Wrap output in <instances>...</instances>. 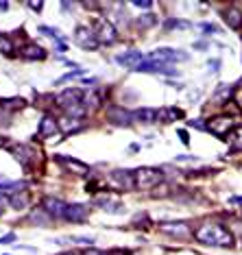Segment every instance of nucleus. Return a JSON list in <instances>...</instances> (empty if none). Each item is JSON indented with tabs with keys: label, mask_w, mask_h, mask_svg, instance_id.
Here are the masks:
<instances>
[{
	"label": "nucleus",
	"mask_w": 242,
	"mask_h": 255,
	"mask_svg": "<svg viewBox=\"0 0 242 255\" xmlns=\"http://www.w3.org/2000/svg\"><path fill=\"white\" fill-rule=\"evenodd\" d=\"M92 31H94L98 44H114L118 40L116 26H114L109 20H105V18H96L94 20V29H92Z\"/></svg>",
	"instance_id": "obj_6"
},
{
	"label": "nucleus",
	"mask_w": 242,
	"mask_h": 255,
	"mask_svg": "<svg viewBox=\"0 0 242 255\" xmlns=\"http://www.w3.org/2000/svg\"><path fill=\"white\" fill-rule=\"evenodd\" d=\"M74 42L79 44L83 51H96V48H98V40H96L94 31L87 29V26H76V31H74Z\"/></svg>",
	"instance_id": "obj_9"
},
{
	"label": "nucleus",
	"mask_w": 242,
	"mask_h": 255,
	"mask_svg": "<svg viewBox=\"0 0 242 255\" xmlns=\"http://www.w3.org/2000/svg\"><path fill=\"white\" fill-rule=\"evenodd\" d=\"M236 94V87L234 85H218V90L214 92L212 96V105H216V107H223V105H227V101Z\"/></svg>",
	"instance_id": "obj_19"
},
{
	"label": "nucleus",
	"mask_w": 242,
	"mask_h": 255,
	"mask_svg": "<svg viewBox=\"0 0 242 255\" xmlns=\"http://www.w3.org/2000/svg\"><path fill=\"white\" fill-rule=\"evenodd\" d=\"M83 129V125H81L79 118H70V116H63V118H59V131L63 133H76Z\"/></svg>",
	"instance_id": "obj_24"
},
{
	"label": "nucleus",
	"mask_w": 242,
	"mask_h": 255,
	"mask_svg": "<svg viewBox=\"0 0 242 255\" xmlns=\"http://www.w3.org/2000/svg\"><path fill=\"white\" fill-rule=\"evenodd\" d=\"M135 72H157V74H166V76H177L179 70L173 68L170 64H162V62H155V59H148V62H140L133 68Z\"/></svg>",
	"instance_id": "obj_7"
},
{
	"label": "nucleus",
	"mask_w": 242,
	"mask_h": 255,
	"mask_svg": "<svg viewBox=\"0 0 242 255\" xmlns=\"http://www.w3.org/2000/svg\"><path fill=\"white\" fill-rule=\"evenodd\" d=\"M157 229L162 231V234H168V236H173V238H179V240H185V238H190L192 236V229H190V225L188 223H162V225H157Z\"/></svg>",
	"instance_id": "obj_10"
},
{
	"label": "nucleus",
	"mask_w": 242,
	"mask_h": 255,
	"mask_svg": "<svg viewBox=\"0 0 242 255\" xmlns=\"http://www.w3.org/2000/svg\"><path fill=\"white\" fill-rule=\"evenodd\" d=\"M133 120H137V123H144V125L157 123V109H151V107L137 109V112H133Z\"/></svg>",
	"instance_id": "obj_25"
},
{
	"label": "nucleus",
	"mask_w": 242,
	"mask_h": 255,
	"mask_svg": "<svg viewBox=\"0 0 242 255\" xmlns=\"http://www.w3.org/2000/svg\"><path fill=\"white\" fill-rule=\"evenodd\" d=\"M13 51H15L13 42H11L7 35H2V33H0V53H2V55H13Z\"/></svg>",
	"instance_id": "obj_29"
},
{
	"label": "nucleus",
	"mask_w": 242,
	"mask_h": 255,
	"mask_svg": "<svg viewBox=\"0 0 242 255\" xmlns=\"http://www.w3.org/2000/svg\"><path fill=\"white\" fill-rule=\"evenodd\" d=\"M55 162L61 164L65 170H70V173L74 175H87L90 173V166L79 162V159H72V157H65V155H55Z\"/></svg>",
	"instance_id": "obj_14"
},
{
	"label": "nucleus",
	"mask_w": 242,
	"mask_h": 255,
	"mask_svg": "<svg viewBox=\"0 0 242 255\" xmlns=\"http://www.w3.org/2000/svg\"><path fill=\"white\" fill-rule=\"evenodd\" d=\"M81 74H83V68H76V70H72V72H68V74H63L61 79L57 81V85H61V83L70 81V79H74V76H81Z\"/></svg>",
	"instance_id": "obj_33"
},
{
	"label": "nucleus",
	"mask_w": 242,
	"mask_h": 255,
	"mask_svg": "<svg viewBox=\"0 0 242 255\" xmlns=\"http://www.w3.org/2000/svg\"><path fill=\"white\" fill-rule=\"evenodd\" d=\"M232 151H242V133H236L232 137Z\"/></svg>",
	"instance_id": "obj_34"
},
{
	"label": "nucleus",
	"mask_w": 242,
	"mask_h": 255,
	"mask_svg": "<svg viewBox=\"0 0 242 255\" xmlns=\"http://www.w3.org/2000/svg\"><path fill=\"white\" fill-rule=\"evenodd\" d=\"M29 201H31V198H29V192H26V190H20V192H15V194H11V196H9V205L13 209H18V212H20V209L29 207Z\"/></svg>",
	"instance_id": "obj_23"
},
{
	"label": "nucleus",
	"mask_w": 242,
	"mask_h": 255,
	"mask_svg": "<svg viewBox=\"0 0 242 255\" xmlns=\"http://www.w3.org/2000/svg\"><path fill=\"white\" fill-rule=\"evenodd\" d=\"M103 209H105L107 214H122V212H124V205H122V203H109V205H105Z\"/></svg>",
	"instance_id": "obj_32"
},
{
	"label": "nucleus",
	"mask_w": 242,
	"mask_h": 255,
	"mask_svg": "<svg viewBox=\"0 0 242 255\" xmlns=\"http://www.w3.org/2000/svg\"><path fill=\"white\" fill-rule=\"evenodd\" d=\"M9 9V2H0V11H7Z\"/></svg>",
	"instance_id": "obj_49"
},
{
	"label": "nucleus",
	"mask_w": 242,
	"mask_h": 255,
	"mask_svg": "<svg viewBox=\"0 0 242 255\" xmlns=\"http://www.w3.org/2000/svg\"><path fill=\"white\" fill-rule=\"evenodd\" d=\"M151 59L162 62V64H175V62H188L190 55L183 51H175V48H157V51L151 55Z\"/></svg>",
	"instance_id": "obj_8"
},
{
	"label": "nucleus",
	"mask_w": 242,
	"mask_h": 255,
	"mask_svg": "<svg viewBox=\"0 0 242 255\" xmlns=\"http://www.w3.org/2000/svg\"><path fill=\"white\" fill-rule=\"evenodd\" d=\"M107 120L116 127H129L133 123V114H129L120 105H112V107H107Z\"/></svg>",
	"instance_id": "obj_12"
},
{
	"label": "nucleus",
	"mask_w": 242,
	"mask_h": 255,
	"mask_svg": "<svg viewBox=\"0 0 242 255\" xmlns=\"http://www.w3.org/2000/svg\"><path fill=\"white\" fill-rule=\"evenodd\" d=\"M40 33L42 35H48V37H55V40H61V35H59V31L55 29V26H40Z\"/></svg>",
	"instance_id": "obj_31"
},
{
	"label": "nucleus",
	"mask_w": 242,
	"mask_h": 255,
	"mask_svg": "<svg viewBox=\"0 0 242 255\" xmlns=\"http://www.w3.org/2000/svg\"><path fill=\"white\" fill-rule=\"evenodd\" d=\"M83 90H79V87H70V90H63L61 94H57V105L63 109L65 114L70 116V118H83L87 114L85 107H83Z\"/></svg>",
	"instance_id": "obj_2"
},
{
	"label": "nucleus",
	"mask_w": 242,
	"mask_h": 255,
	"mask_svg": "<svg viewBox=\"0 0 242 255\" xmlns=\"http://www.w3.org/2000/svg\"><path fill=\"white\" fill-rule=\"evenodd\" d=\"M35 155H37V151L31 146V144H18V146L13 148V157L18 159L24 168H29V166L35 162Z\"/></svg>",
	"instance_id": "obj_15"
},
{
	"label": "nucleus",
	"mask_w": 242,
	"mask_h": 255,
	"mask_svg": "<svg viewBox=\"0 0 242 255\" xmlns=\"http://www.w3.org/2000/svg\"><path fill=\"white\" fill-rule=\"evenodd\" d=\"M0 146H9V140H7V137L0 135Z\"/></svg>",
	"instance_id": "obj_47"
},
{
	"label": "nucleus",
	"mask_w": 242,
	"mask_h": 255,
	"mask_svg": "<svg viewBox=\"0 0 242 255\" xmlns=\"http://www.w3.org/2000/svg\"><path fill=\"white\" fill-rule=\"evenodd\" d=\"M188 125H190V127H194V129L207 131V127H205V123H201V120H188Z\"/></svg>",
	"instance_id": "obj_37"
},
{
	"label": "nucleus",
	"mask_w": 242,
	"mask_h": 255,
	"mask_svg": "<svg viewBox=\"0 0 242 255\" xmlns=\"http://www.w3.org/2000/svg\"><path fill=\"white\" fill-rule=\"evenodd\" d=\"M105 184L116 192H122V190H135V184H133V170H112L107 175Z\"/></svg>",
	"instance_id": "obj_5"
},
{
	"label": "nucleus",
	"mask_w": 242,
	"mask_h": 255,
	"mask_svg": "<svg viewBox=\"0 0 242 255\" xmlns=\"http://www.w3.org/2000/svg\"><path fill=\"white\" fill-rule=\"evenodd\" d=\"M92 83H96V79H83V85H92Z\"/></svg>",
	"instance_id": "obj_48"
},
{
	"label": "nucleus",
	"mask_w": 242,
	"mask_h": 255,
	"mask_svg": "<svg viewBox=\"0 0 242 255\" xmlns=\"http://www.w3.org/2000/svg\"><path fill=\"white\" fill-rule=\"evenodd\" d=\"M0 107H9V109H15V107H24V101L22 98H4V101H0Z\"/></svg>",
	"instance_id": "obj_30"
},
{
	"label": "nucleus",
	"mask_w": 242,
	"mask_h": 255,
	"mask_svg": "<svg viewBox=\"0 0 242 255\" xmlns=\"http://www.w3.org/2000/svg\"><path fill=\"white\" fill-rule=\"evenodd\" d=\"M175 29L188 31V29H192V22H188V20H177V18H168L166 22H164V31H175Z\"/></svg>",
	"instance_id": "obj_27"
},
{
	"label": "nucleus",
	"mask_w": 242,
	"mask_h": 255,
	"mask_svg": "<svg viewBox=\"0 0 242 255\" xmlns=\"http://www.w3.org/2000/svg\"><path fill=\"white\" fill-rule=\"evenodd\" d=\"M57 131H59V125L55 123L53 116H44V118L40 120V127H37V135L40 137L48 140V137H53Z\"/></svg>",
	"instance_id": "obj_17"
},
{
	"label": "nucleus",
	"mask_w": 242,
	"mask_h": 255,
	"mask_svg": "<svg viewBox=\"0 0 242 255\" xmlns=\"http://www.w3.org/2000/svg\"><path fill=\"white\" fill-rule=\"evenodd\" d=\"M72 7H74L72 2H61V11H63V13H65V11H68V9H72Z\"/></svg>",
	"instance_id": "obj_45"
},
{
	"label": "nucleus",
	"mask_w": 242,
	"mask_h": 255,
	"mask_svg": "<svg viewBox=\"0 0 242 255\" xmlns=\"http://www.w3.org/2000/svg\"><path fill=\"white\" fill-rule=\"evenodd\" d=\"M133 4H135L137 9H151L153 7L151 0H133Z\"/></svg>",
	"instance_id": "obj_36"
},
{
	"label": "nucleus",
	"mask_w": 242,
	"mask_h": 255,
	"mask_svg": "<svg viewBox=\"0 0 242 255\" xmlns=\"http://www.w3.org/2000/svg\"><path fill=\"white\" fill-rule=\"evenodd\" d=\"M177 162H196V157H190V155H179V157H175Z\"/></svg>",
	"instance_id": "obj_42"
},
{
	"label": "nucleus",
	"mask_w": 242,
	"mask_h": 255,
	"mask_svg": "<svg viewBox=\"0 0 242 255\" xmlns=\"http://www.w3.org/2000/svg\"><path fill=\"white\" fill-rule=\"evenodd\" d=\"M11 242H15V234H7L0 238V245H11Z\"/></svg>",
	"instance_id": "obj_38"
},
{
	"label": "nucleus",
	"mask_w": 242,
	"mask_h": 255,
	"mask_svg": "<svg viewBox=\"0 0 242 255\" xmlns=\"http://www.w3.org/2000/svg\"><path fill=\"white\" fill-rule=\"evenodd\" d=\"M107 255H126V251H120V249H114V251H107Z\"/></svg>",
	"instance_id": "obj_46"
},
{
	"label": "nucleus",
	"mask_w": 242,
	"mask_h": 255,
	"mask_svg": "<svg viewBox=\"0 0 242 255\" xmlns=\"http://www.w3.org/2000/svg\"><path fill=\"white\" fill-rule=\"evenodd\" d=\"M223 18H225V22H227L229 29L242 31V11L238 7H227L223 11Z\"/></svg>",
	"instance_id": "obj_18"
},
{
	"label": "nucleus",
	"mask_w": 242,
	"mask_h": 255,
	"mask_svg": "<svg viewBox=\"0 0 242 255\" xmlns=\"http://www.w3.org/2000/svg\"><path fill=\"white\" fill-rule=\"evenodd\" d=\"M157 24V18H155V13H144V15H140V18L135 20V26L140 31H146V29H153V26Z\"/></svg>",
	"instance_id": "obj_28"
},
{
	"label": "nucleus",
	"mask_w": 242,
	"mask_h": 255,
	"mask_svg": "<svg viewBox=\"0 0 242 255\" xmlns=\"http://www.w3.org/2000/svg\"><path fill=\"white\" fill-rule=\"evenodd\" d=\"M234 201H236V203H242V196H236V198H234Z\"/></svg>",
	"instance_id": "obj_50"
},
{
	"label": "nucleus",
	"mask_w": 242,
	"mask_h": 255,
	"mask_svg": "<svg viewBox=\"0 0 242 255\" xmlns=\"http://www.w3.org/2000/svg\"><path fill=\"white\" fill-rule=\"evenodd\" d=\"M65 255H70V253H65Z\"/></svg>",
	"instance_id": "obj_51"
},
{
	"label": "nucleus",
	"mask_w": 242,
	"mask_h": 255,
	"mask_svg": "<svg viewBox=\"0 0 242 255\" xmlns=\"http://www.w3.org/2000/svg\"><path fill=\"white\" fill-rule=\"evenodd\" d=\"M101 105H103V94L98 92V90H87L83 94V107H85V112H96Z\"/></svg>",
	"instance_id": "obj_20"
},
{
	"label": "nucleus",
	"mask_w": 242,
	"mask_h": 255,
	"mask_svg": "<svg viewBox=\"0 0 242 255\" xmlns=\"http://www.w3.org/2000/svg\"><path fill=\"white\" fill-rule=\"evenodd\" d=\"M201 29L205 31V35H214V33H218V29L214 24H210V22H201Z\"/></svg>",
	"instance_id": "obj_35"
},
{
	"label": "nucleus",
	"mask_w": 242,
	"mask_h": 255,
	"mask_svg": "<svg viewBox=\"0 0 242 255\" xmlns=\"http://www.w3.org/2000/svg\"><path fill=\"white\" fill-rule=\"evenodd\" d=\"M29 7H31L33 11H37V13H40V11L44 9V2H29Z\"/></svg>",
	"instance_id": "obj_43"
},
{
	"label": "nucleus",
	"mask_w": 242,
	"mask_h": 255,
	"mask_svg": "<svg viewBox=\"0 0 242 255\" xmlns=\"http://www.w3.org/2000/svg\"><path fill=\"white\" fill-rule=\"evenodd\" d=\"M90 218V207L83 203H72V205H65V214L63 220L68 223H85Z\"/></svg>",
	"instance_id": "obj_11"
},
{
	"label": "nucleus",
	"mask_w": 242,
	"mask_h": 255,
	"mask_svg": "<svg viewBox=\"0 0 242 255\" xmlns=\"http://www.w3.org/2000/svg\"><path fill=\"white\" fill-rule=\"evenodd\" d=\"M177 118H183V112L175 107H162L157 109V120L159 123H175Z\"/></svg>",
	"instance_id": "obj_22"
},
{
	"label": "nucleus",
	"mask_w": 242,
	"mask_h": 255,
	"mask_svg": "<svg viewBox=\"0 0 242 255\" xmlns=\"http://www.w3.org/2000/svg\"><path fill=\"white\" fill-rule=\"evenodd\" d=\"M20 55L26 62H42V59H46V51L42 46H37V44H24L20 48Z\"/></svg>",
	"instance_id": "obj_16"
},
{
	"label": "nucleus",
	"mask_w": 242,
	"mask_h": 255,
	"mask_svg": "<svg viewBox=\"0 0 242 255\" xmlns=\"http://www.w3.org/2000/svg\"><path fill=\"white\" fill-rule=\"evenodd\" d=\"M140 62H142V53L140 51H126V53H122V55H118L116 57V64H120L122 68H131V70H133Z\"/></svg>",
	"instance_id": "obj_21"
},
{
	"label": "nucleus",
	"mask_w": 242,
	"mask_h": 255,
	"mask_svg": "<svg viewBox=\"0 0 242 255\" xmlns=\"http://www.w3.org/2000/svg\"><path fill=\"white\" fill-rule=\"evenodd\" d=\"M83 255H107L105 251H98V249H85Z\"/></svg>",
	"instance_id": "obj_41"
},
{
	"label": "nucleus",
	"mask_w": 242,
	"mask_h": 255,
	"mask_svg": "<svg viewBox=\"0 0 242 255\" xmlns=\"http://www.w3.org/2000/svg\"><path fill=\"white\" fill-rule=\"evenodd\" d=\"M194 238L201 245H207V247H232L234 245L232 231H227L218 223H203L194 231Z\"/></svg>",
	"instance_id": "obj_1"
},
{
	"label": "nucleus",
	"mask_w": 242,
	"mask_h": 255,
	"mask_svg": "<svg viewBox=\"0 0 242 255\" xmlns=\"http://www.w3.org/2000/svg\"><path fill=\"white\" fill-rule=\"evenodd\" d=\"M164 181V173L159 168H151V166H142V168L133 170V184L135 190H153Z\"/></svg>",
	"instance_id": "obj_3"
},
{
	"label": "nucleus",
	"mask_w": 242,
	"mask_h": 255,
	"mask_svg": "<svg viewBox=\"0 0 242 255\" xmlns=\"http://www.w3.org/2000/svg\"><path fill=\"white\" fill-rule=\"evenodd\" d=\"M65 205L63 201H59V198H53V196H46L42 203L44 212H46L48 216H51L53 220H63V214H65Z\"/></svg>",
	"instance_id": "obj_13"
},
{
	"label": "nucleus",
	"mask_w": 242,
	"mask_h": 255,
	"mask_svg": "<svg viewBox=\"0 0 242 255\" xmlns=\"http://www.w3.org/2000/svg\"><path fill=\"white\" fill-rule=\"evenodd\" d=\"M177 133H179V137H181V142H183V144H190V137H188V131H185V129H179Z\"/></svg>",
	"instance_id": "obj_40"
},
{
	"label": "nucleus",
	"mask_w": 242,
	"mask_h": 255,
	"mask_svg": "<svg viewBox=\"0 0 242 255\" xmlns=\"http://www.w3.org/2000/svg\"><path fill=\"white\" fill-rule=\"evenodd\" d=\"M29 220H31V223H35L37 227H48V225H51V216H48L46 212H44V207H35V209H33V212L29 214Z\"/></svg>",
	"instance_id": "obj_26"
},
{
	"label": "nucleus",
	"mask_w": 242,
	"mask_h": 255,
	"mask_svg": "<svg viewBox=\"0 0 242 255\" xmlns=\"http://www.w3.org/2000/svg\"><path fill=\"white\" fill-rule=\"evenodd\" d=\"M207 127V131L212 133V135H216V137H221V140H225V137L232 133L236 127H238V120L232 118V116H216V118H210L205 123Z\"/></svg>",
	"instance_id": "obj_4"
},
{
	"label": "nucleus",
	"mask_w": 242,
	"mask_h": 255,
	"mask_svg": "<svg viewBox=\"0 0 242 255\" xmlns=\"http://www.w3.org/2000/svg\"><path fill=\"white\" fill-rule=\"evenodd\" d=\"M4 203H9V198H4L2 194H0V214H2V209H4Z\"/></svg>",
	"instance_id": "obj_44"
},
{
	"label": "nucleus",
	"mask_w": 242,
	"mask_h": 255,
	"mask_svg": "<svg viewBox=\"0 0 242 255\" xmlns=\"http://www.w3.org/2000/svg\"><path fill=\"white\" fill-rule=\"evenodd\" d=\"M210 70H212V72H218V70H221V59H212V62H210Z\"/></svg>",
	"instance_id": "obj_39"
}]
</instances>
